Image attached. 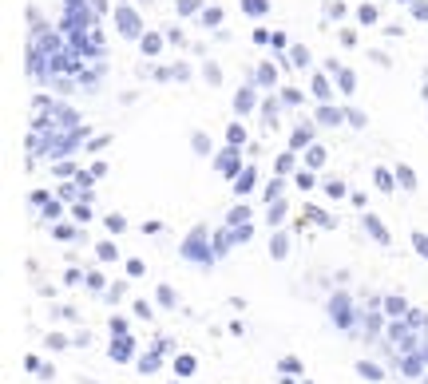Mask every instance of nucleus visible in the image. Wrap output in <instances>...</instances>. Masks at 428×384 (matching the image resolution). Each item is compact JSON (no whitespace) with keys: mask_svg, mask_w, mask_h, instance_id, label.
Instances as JSON below:
<instances>
[{"mask_svg":"<svg viewBox=\"0 0 428 384\" xmlns=\"http://www.w3.org/2000/svg\"><path fill=\"white\" fill-rule=\"evenodd\" d=\"M314 92H317V99H329V83L317 80V83H314Z\"/></svg>","mask_w":428,"mask_h":384,"instance_id":"9d476101","label":"nucleus"},{"mask_svg":"<svg viewBox=\"0 0 428 384\" xmlns=\"http://www.w3.org/2000/svg\"><path fill=\"white\" fill-rule=\"evenodd\" d=\"M143 48H147V52H159V48H163V40H159V36H147V44H143Z\"/></svg>","mask_w":428,"mask_h":384,"instance_id":"f8f14e48","label":"nucleus"},{"mask_svg":"<svg viewBox=\"0 0 428 384\" xmlns=\"http://www.w3.org/2000/svg\"><path fill=\"white\" fill-rule=\"evenodd\" d=\"M377 182H380V191H393V175H385V171H377Z\"/></svg>","mask_w":428,"mask_h":384,"instance_id":"1a4fd4ad","label":"nucleus"},{"mask_svg":"<svg viewBox=\"0 0 428 384\" xmlns=\"http://www.w3.org/2000/svg\"><path fill=\"white\" fill-rule=\"evenodd\" d=\"M234 103H238V111H246V107H254V96H250V92H242Z\"/></svg>","mask_w":428,"mask_h":384,"instance_id":"423d86ee","label":"nucleus"},{"mask_svg":"<svg viewBox=\"0 0 428 384\" xmlns=\"http://www.w3.org/2000/svg\"><path fill=\"white\" fill-rule=\"evenodd\" d=\"M361 20H365V24H373V20H377V8H373V4H365V8H361Z\"/></svg>","mask_w":428,"mask_h":384,"instance_id":"6e6552de","label":"nucleus"},{"mask_svg":"<svg viewBox=\"0 0 428 384\" xmlns=\"http://www.w3.org/2000/svg\"><path fill=\"white\" fill-rule=\"evenodd\" d=\"M309 143V131H294V147H305Z\"/></svg>","mask_w":428,"mask_h":384,"instance_id":"ddd939ff","label":"nucleus"},{"mask_svg":"<svg viewBox=\"0 0 428 384\" xmlns=\"http://www.w3.org/2000/svg\"><path fill=\"white\" fill-rule=\"evenodd\" d=\"M254 186V171L250 167H246V171H242V175H238V194H246Z\"/></svg>","mask_w":428,"mask_h":384,"instance_id":"f257e3e1","label":"nucleus"},{"mask_svg":"<svg viewBox=\"0 0 428 384\" xmlns=\"http://www.w3.org/2000/svg\"><path fill=\"white\" fill-rule=\"evenodd\" d=\"M369 230H373V234H377V238H380V242L389 238V234H385V226H380V222H377V218H369Z\"/></svg>","mask_w":428,"mask_h":384,"instance_id":"9b49d317","label":"nucleus"},{"mask_svg":"<svg viewBox=\"0 0 428 384\" xmlns=\"http://www.w3.org/2000/svg\"><path fill=\"white\" fill-rule=\"evenodd\" d=\"M396 182H405V186L412 191V186H416V175H412L409 167H400V171H396Z\"/></svg>","mask_w":428,"mask_h":384,"instance_id":"7ed1b4c3","label":"nucleus"},{"mask_svg":"<svg viewBox=\"0 0 428 384\" xmlns=\"http://www.w3.org/2000/svg\"><path fill=\"white\" fill-rule=\"evenodd\" d=\"M321 119H325V123H341V111H333V107H321Z\"/></svg>","mask_w":428,"mask_h":384,"instance_id":"0eeeda50","label":"nucleus"},{"mask_svg":"<svg viewBox=\"0 0 428 384\" xmlns=\"http://www.w3.org/2000/svg\"><path fill=\"white\" fill-rule=\"evenodd\" d=\"M242 8H246L250 17H262V12H266V0H242Z\"/></svg>","mask_w":428,"mask_h":384,"instance_id":"f03ea898","label":"nucleus"},{"mask_svg":"<svg viewBox=\"0 0 428 384\" xmlns=\"http://www.w3.org/2000/svg\"><path fill=\"white\" fill-rule=\"evenodd\" d=\"M305 159H309V167H321V162H325V151H321V147H314Z\"/></svg>","mask_w":428,"mask_h":384,"instance_id":"39448f33","label":"nucleus"},{"mask_svg":"<svg viewBox=\"0 0 428 384\" xmlns=\"http://www.w3.org/2000/svg\"><path fill=\"white\" fill-rule=\"evenodd\" d=\"M222 171H226V175H234V171H238V159H234V151H226V155H222Z\"/></svg>","mask_w":428,"mask_h":384,"instance_id":"20e7f679","label":"nucleus"},{"mask_svg":"<svg viewBox=\"0 0 428 384\" xmlns=\"http://www.w3.org/2000/svg\"><path fill=\"white\" fill-rule=\"evenodd\" d=\"M298 186H305V191H309V186H314V175H309V171H301V175H298Z\"/></svg>","mask_w":428,"mask_h":384,"instance_id":"4468645a","label":"nucleus"}]
</instances>
